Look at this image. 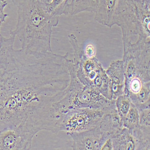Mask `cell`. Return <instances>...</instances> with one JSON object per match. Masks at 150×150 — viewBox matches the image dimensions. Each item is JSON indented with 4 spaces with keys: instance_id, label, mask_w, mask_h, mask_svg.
<instances>
[{
    "instance_id": "12",
    "label": "cell",
    "mask_w": 150,
    "mask_h": 150,
    "mask_svg": "<svg viewBox=\"0 0 150 150\" xmlns=\"http://www.w3.org/2000/svg\"><path fill=\"white\" fill-rule=\"evenodd\" d=\"M112 149L134 150L136 149V142L132 131L122 127L111 137Z\"/></svg>"
},
{
    "instance_id": "8",
    "label": "cell",
    "mask_w": 150,
    "mask_h": 150,
    "mask_svg": "<svg viewBox=\"0 0 150 150\" xmlns=\"http://www.w3.org/2000/svg\"><path fill=\"white\" fill-rule=\"evenodd\" d=\"M67 134L73 141L71 148L74 150H101L105 142L112 137L101 124L85 131Z\"/></svg>"
},
{
    "instance_id": "6",
    "label": "cell",
    "mask_w": 150,
    "mask_h": 150,
    "mask_svg": "<svg viewBox=\"0 0 150 150\" xmlns=\"http://www.w3.org/2000/svg\"><path fill=\"white\" fill-rule=\"evenodd\" d=\"M69 39L73 49V53H69V56L78 78L84 85L94 88L112 100L109 79L101 62L97 57L89 58L85 56L74 34H70Z\"/></svg>"
},
{
    "instance_id": "20",
    "label": "cell",
    "mask_w": 150,
    "mask_h": 150,
    "mask_svg": "<svg viewBox=\"0 0 150 150\" xmlns=\"http://www.w3.org/2000/svg\"><path fill=\"white\" fill-rule=\"evenodd\" d=\"M102 150L103 149H108V150H112V139L111 138L108 139L105 143L104 144V145H103L102 149Z\"/></svg>"
},
{
    "instance_id": "13",
    "label": "cell",
    "mask_w": 150,
    "mask_h": 150,
    "mask_svg": "<svg viewBox=\"0 0 150 150\" xmlns=\"http://www.w3.org/2000/svg\"><path fill=\"white\" fill-rule=\"evenodd\" d=\"M94 0H71L69 7V15H76L82 12H95Z\"/></svg>"
},
{
    "instance_id": "17",
    "label": "cell",
    "mask_w": 150,
    "mask_h": 150,
    "mask_svg": "<svg viewBox=\"0 0 150 150\" xmlns=\"http://www.w3.org/2000/svg\"><path fill=\"white\" fill-rule=\"evenodd\" d=\"M139 127L144 130L150 132V108L139 110Z\"/></svg>"
},
{
    "instance_id": "19",
    "label": "cell",
    "mask_w": 150,
    "mask_h": 150,
    "mask_svg": "<svg viewBox=\"0 0 150 150\" xmlns=\"http://www.w3.org/2000/svg\"><path fill=\"white\" fill-rule=\"evenodd\" d=\"M7 5V2L6 0H0V21L3 23L6 22V18L8 16L7 13H5L4 12V10Z\"/></svg>"
},
{
    "instance_id": "2",
    "label": "cell",
    "mask_w": 150,
    "mask_h": 150,
    "mask_svg": "<svg viewBox=\"0 0 150 150\" xmlns=\"http://www.w3.org/2000/svg\"><path fill=\"white\" fill-rule=\"evenodd\" d=\"M17 8L18 20L10 34L18 37L21 49L38 52H52L51 40L59 17L37 0H12Z\"/></svg>"
},
{
    "instance_id": "21",
    "label": "cell",
    "mask_w": 150,
    "mask_h": 150,
    "mask_svg": "<svg viewBox=\"0 0 150 150\" xmlns=\"http://www.w3.org/2000/svg\"><path fill=\"white\" fill-rule=\"evenodd\" d=\"M37 1L39 3H40L42 6H43L45 7H46L47 9H48L50 4L52 3V0H37Z\"/></svg>"
},
{
    "instance_id": "16",
    "label": "cell",
    "mask_w": 150,
    "mask_h": 150,
    "mask_svg": "<svg viewBox=\"0 0 150 150\" xmlns=\"http://www.w3.org/2000/svg\"><path fill=\"white\" fill-rule=\"evenodd\" d=\"M114 100L117 112L121 119L127 114L132 103L129 98L124 94L118 96Z\"/></svg>"
},
{
    "instance_id": "11",
    "label": "cell",
    "mask_w": 150,
    "mask_h": 150,
    "mask_svg": "<svg viewBox=\"0 0 150 150\" xmlns=\"http://www.w3.org/2000/svg\"><path fill=\"white\" fill-rule=\"evenodd\" d=\"M118 0H94L95 16L96 22L112 28L114 25V21Z\"/></svg>"
},
{
    "instance_id": "18",
    "label": "cell",
    "mask_w": 150,
    "mask_h": 150,
    "mask_svg": "<svg viewBox=\"0 0 150 150\" xmlns=\"http://www.w3.org/2000/svg\"><path fill=\"white\" fill-rule=\"evenodd\" d=\"M83 52L85 56L87 58H93L96 57L97 50L96 46L93 44H88L87 45L85 49H83Z\"/></svg>"
},
{
    "instance_id": "5",
    "label": "cell",
    "mask_w": 150,
    "mask_h": 150,
    "mask_svg": "<svg viewBox=\"0 0 150 150\" xmlns=\"http://www.w3.org/2000/svg\"><path fill=\"white\" fill-rule=\"evenodd\" d=\"M114 23L121 28L122 40H150V0H118Z\"/></svg>"
},
{
    "instance_id": "4",
    "label": "cell",
    "mask_w": 150,
    "mask_h": 150,
    "mask_svg": "<svg viewBox=\"0 0 150 150\" xmlns=\"http://www.w3.org/2000/svg\"><path fill=\"white\" fill-rule=\"evenodd\" d=\"M67 68L70 78L69 84L64 96L55 104V109L61 115L79 108L100 110L106 114L117 112L115 100L107 98L97 90L84 85L79 81L68 53Z\"/></svg>"
},
{
    "instance_id": "22",
    "label": "cell",
    "mask_w": 150,
    "mask_h": 150,
    "mask_svg": "<svg viewBox=\"0 0 150 150\" xmlns=\"http://www.w3.org/2000/svg\"><path fill=\"white\" fill-rule=\"evenodd\" d=\"M3 23V22L2 21H0V31H1V25H2Z\"/></svg>"
},
{
    "instance_id": "9",
    "label": "cell",
    "mask_w": 150,
    "mask_h": 150,
    "mask_svg": "<svg viewBox=\"0 0 150 150\" xmlns=\"http://www.w3.org/2000/svg\"><path fill=\"white\" fill-rule=\"evenodd\" d=\"M32 141L16 129L0 130V150L31 149Z\"/></svg>"
},
{
    "instance_id": "23",
    "label": "cell",
    "mask_w": 150,
    "mask_h": 150,
    "mask_svg": "<svg viewBox=\"0 0 150 150\" xmlns=\"http://www.w3.org/2000/svg\"><path fill=\"white\" fill-rule=\"evenodd\" d=\"M0 47H1V44H0Z\"/></svg>"
},
{
    "instance_id": "10",
    "label": "cell",
    "mask_w": 150,
    "mask_h": 150,
    "mask_svg": "<svg viewBox=\"0 0 150 150\" xmlns=\"http://www.w3.org/2000/svg\"><path fill=\"white\" fill-rule=\"evenodd\" d=\"M105 71L109 79L112 100L124 94L125 68L123 60L112 61Z\"/></svg>"
},
{
    "instance_id": "3",
    "label": "cell",
    "mask_w": 150,
    "mask_h": 150,
    "mask_svg": "<svg viewBox=\"0 0 150 150\" xmlns=\"http://www.w3.org/2000/svg\"><path fill=\"white\" fill-rule=\"evenodd\" d=\"M124 94L139 110L150 108V40H122Z\"/></svg>"
},
{
    "instance_id": "15",
    "label": "cell",
    "mask_w": 150,
    "mask_h": 150,
    "mask_svg": "<svg viewBox=\"0 0 150 150\" xmlns=\"http://www.w3.org/2000/svg\"><path fill=\"white\" fill-rule=\"evenodd\" d=\"M70 3V0H52L48 10L59 17L62 15H68Z\"/></svg>"
},
{
    "instance_id": "7",
    "label": "cell",
    "mask_w": 150,
    "mask_h": 150,
    "mask_svg": "<svg viewBox=\"0 0 150 150\" xmlns=\"http://www.w3.org/2000/svg\"><path fill=\"white\" fill-rule=\"evenodd\" d=\"M106 114L100 110L79 108L61 115L58 130L67 133L81 132L98 126Z\"/></svg>"
},
{
    "instance_id": "14",
    "label": "cell",
    "mask_w": 150,
    "mask_h": 150,
    "mask_svg": "<svg viewBox=\"0 0 150 150\" xmlns=\"http://www.w3.org/2000/svg\"><path fill=\"white\" fill-rule=\"evenodd\" d=\"M123 127L130 130L135 129L139 126V110L132 103L127 114L121 119Z\"/></svg>"
},
{
    "instance_id": "1",
    "label": "cell",
    "mask_w": 150,
    "mask_h": 150,
    "mask_svg": "<svg viewBox=\"0 0 150 150\" xmlns=\"http://www.w3.org/2000/svg\"><path fill=\"white\" fill-rule=\"evenodd\" d=\"M15 38L0 33V130L16 129L31 140L42 130L58 134L55 104L70 82L67 54L16 50Z\"/></svg>"
}]
</instances>
